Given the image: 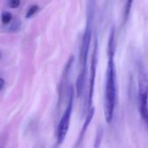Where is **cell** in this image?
<instances>
[{
    "label": "cell",
    "instance_id": "obj_1",
    "mask_svg": "<svg viewBox=\"0 0 148 148\" xmlns=\"http://www.w3.org/2000/svg\"><path fill=\"white\" fill-rule=\"evenodd\" d=\"M114 57V56L108 55V63L106 75L104 114L108 123H111L113 120L117 101V79Z\"/></svg>",
    "mask_w": 148,
    "mask_h": 148
},
{
    "label": "cell",
    "instance_id": "obj_2",
    "mask_svg": "<svg viewBox=\"0 0 148 148\" xmlns=\"http://www.w3.org/2000/svg\"><path fill=\"white\" fill-rule=\"evenodd\" d=\"M95 12V2L88 1V7H87V23L85 27L84 35L82 37V49H81V63H82L81 71H84V72H87L88 56L90 43H91Z\"/></svg>",
    "mask_w": 148,
    "mask_h": 148
},
{
    "label": "cell",
    "instance_id": "obj_3",
    "mask_svg": "<svg viewBox=\"0 0 148 148\" xmlns=\"http://www.w3.org/2000/svg\"><path fill=\"white\" fill-rule=\"evenodd\" d=\"M74 88L72 86L69 87V102L68 106L62 116V119L59 122L57 133H56V143L57 145H60L63 142V140L66 138V135L68 134L69 128V122H70V117L73 110V102H74Z\"/></svg>",
    "mask_w": 148,
    "mask_h": 148
},
{
    "label": "cell",
    "instance_id": "obj_4",
    "mask_svg": "<svg viewBox=\"0 0 148 148\" xmlns=\"http://www.w3.org/2000/svg\"><path fill=\"white\" fill-rule=\"evenodd\" d=\"M98 42L97 39L95 42V48L93 51L92 62H91V69H90V77H89V89H88V106L87 110H89L92 108L93 95L95 90V75H96V67H97V48Z\"/></svg>",
    "mask_w": 148,
    "mask_h": 148
},
{
    "label": "cell",
    "instance_id": "obj_5",
    "mask_svg": "<svg viewBox=\"0 0 148 148\" xmlns=\"http://www.w3.org/2000/svg\"><path fill=\"white\" fill-rule=\"evenodd\" d=\"M139 103L140 115L147 123V79L146 76H141L140 81V91H139Z\"/></svg>",
    "mask_w": 148,
    "mask_h": 148
},
{
    "label": "cell",
    "instance_id": "obj_6",
    "mask_svg": "<svg viewBox=\"0 0 148 148\" xmlns=\"http://www.w3.org/2000/svg\"><path fill=\"white\" fill-rule=\"evenodd\" d=\"M86 74L87 72L81 71L77 80H76V95L78 97H81L84 92L85 82H86Z\"/></svg>",
    "mask_w": 148,
    "mask_h": 148
},
{
    "label": "cell",
    "instance_id": "obj_7",
    "mask_svg": "<svg viewBox=\"0 0 148 148\" xmlns=\"http://www.w3.org/2000/svg\"><path fill=\"white\" fill-rule=\"evenodd\" d=\"M94 115H95V108H91L88 110V115L86 117L85 122H84V124L82 126V132H81V135H80V140H82L83 135L85 134V133H86V131H87V129H88V126H89V124H90V122H91V121H92V119L94 117Z\"/></svg>",
    "mask_w": 148,
    "mask_h": 148
},
{
    "label": "cell",
    "instance_id": "obj_8",
    "mask_svg": "<svg viewBox=\"0 0 148 148\" xmlns=\"http://www.w3.org/2000/svg\"><path fill=\"white\" fill-rule=\"evenodd\" d=\"M102 136H103V128L101 126H100L98 127V130L96 133V138H95V148H99V147L101 146Z\"/></svg>",
    "mask_w": 148,
    "mask_h": 148
},
{
    "label": "cell",
    "instance_id": "obj_9",
    "mask_svg": "<svg viewBox=\"0 0 148 148\" xmlns=\"http://www.w3.org/2000/svg\"><path fill=\"white\" fill-rule=\"evenodd\" d=\"M38 5H36V4H33V5H31L29 8V10H28V11H27V13H26V18H29V17H31V16H33L36 12H37V10H38Z\"/></svg>",
    "mask_w": 148,
    "mask_h": 148
},
{
    "label": "cell",
    "instance_id": "obj_10",
    "mask_svg": "<svg viewBox=\"0 0 148 148\" xmlns=\"http://www.w3.org/2000/svg\"><path fill=\"white\" fill-rule=\"evenodd\" d=\"M12 19V15L11 13L8 12V11H4L2 13V16H1V20L2 22L4 23V24H7L9 23Z\"/></svg>",
    "mask_w": 148,
    "mask_h": 148
},
{
    "label": "cell",
    "instance_id": "obj_11",
    "mask_svg": "<svg viewBox=\"0 0 148 148\" xmlns=\"http://www.w3.org/2000/svg\"><path fill=\"white\" fill-rule=\"evenodd\" d=\"M133 3L132 1H128L126 3V7H125V11H124V22H127L128 16H129V12L131 10V4Z\"/></svg>",
    "mask_w": 148,
    "mask_h": 148
},
{
    "label": "cell",
    "instance_id": "obj_12",
    "mask_svg": "<svg viewBox=\"0 0 148 148\" xmlns=\"http://www.w3.org/2000/svg\"><path fill=\"white\" fill-rule=\"evenodd\" d=\"M9 4H10V8H13V9L17 8L20 5V1L19 0H12L9 3Z\"/></svg>",
    "mask_w": 148,
    "mask_h": 148
},
{
    "label": "cell",
    "instance_id": "obj_13",
    "mask_svg": "<svg viewBox=\"0 0 148 148\" xmlns=\"http://www.w3.org/2000/svg\"><path fill=\"white\" fill-rule=\"evenodd\" d=\"M20 24H21L20 21H19V20H16V21L14 22V23L11 25L10 30H16V29H18V28L20 27Z\"/></svg>",
    "mask_w": 148,
    "mask_h": 148
},
{
    "label": "cell",
    "instance_id": "obj_14",
    "mask_svg": "<svg viewBox=\"0 0 148 148\" xmlns=\"http://www.w3.org/2000/svg\"><path fill=\"white\" fill-rule=\"evenodd\" d=\"M3 86H4V81H3V79L0 78V90L3 89Z\"/></svg>",
    "mask_w": 148,
    "mask_h": 148
}]
</instances>
